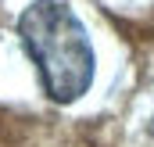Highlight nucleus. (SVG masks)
Listing matches in <instances>:
<instances>
[{
  "label": "nucleus",
  "mask_w": 154,
  "mask_h": 147,
  "mask_svg": "<svg viewBox=\"0 0 154 147\" xmlns=\"http://www.w3.org/2000/svg\"><path fill=\"white\" fill-rule=\"evenodd\" d=\"M18 33L32 54L43 86L57 104L79 101L93 83V47L75 14L57 0H36L25 7Z\"/></svg>",
  "instance_id": "1"
}]
</instances>
